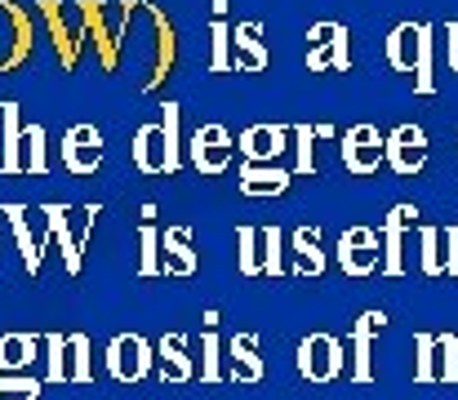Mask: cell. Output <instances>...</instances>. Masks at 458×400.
Returning a JSON list of instances; mask_svg holds the SVG:
<instances>
[{
  "label": "cell",
  "mask_w": 458,
  "mask_h": 400,
  "mask_svg": "<svg viewBox=\"0 0 458 400\" xmlns=\"http://www.w3.org/2000/svg\"><path fill=\"white\" fill-rule=\"evenodd\" d=\"M232 379L236 383H259L263 379V361H259V338L254 334H236L232 338Z\"/></svg>",
  "instance_id": "cell-19"
},
{
  "label": "cell",
  "mask_w": 458,
  "mask_h": 400,
  "mask_svg": "<svg viewBox=\"0 0 458 400\" xmlns=\"http://www.w3.org/2000/svg\"><path fill=\"white\" fill-rule=\"evenodd\" d=\"M383 325H387L383 311H365V316L356 320V329L347 334V343H352V352H356V356H352V383H369V379H374V361H369L374 352H369V343H374V334H378Z\"/></svg>",
  "instance_id": "cell-12"
},
{
  "label": "cell",
  "mask_w": 458,
  "mask_h": 400,
  "mask_svg": "<svg viewBox=\"0 0 458 400\" xmlns=\"http://www.w3.org/2000/svg\"><path fill=\"white\" fill-rule=\"evenodd\" d=\"M156 22V36H160V49H156V67H152V81H148V89H156L165 76H169V63H174V27H169V18L160 13V9H148Z\"/></svg>",
  "instance_id": "cell-26"
},
{
  "label": "cell",
  "mask_w": 458,
  "mask_h": 400,
  "mask_svg": "<svg viewBox=\"0 0 458 400\" xmlns=\"http://www.w3.org/2000/svg\"><path fill=\"white\" fill-rule=\"evenodd\" d=\"M27 54H31V22H27V13H22L18 4H9V0H4V27H0V72H4V67L27 63Z\"/></svg>",
  "instance_id": "cell-10"
},
{
  "label": "cell",
  "mask_w": 458,
  "mask_h": 400,
  "mask_svg": "<svg viewBox=\"0 0 458 400\" xmlns=\"http://www.w3.org/2000/svg\"><path fill=\"white\" fill-rule=\"evenodd\" d=\"M0 174H22V133H18V103H4V151Z\"/></svg>",
  "instance_id": "cell-24"
},
{
  "label": "cell",
  "mask_w": 458,
  "mask_h": 400,
  "mask_svg": "<svg viewBox=\"0 0 458 400\" xmlns=\"http://www.w3.org/2000/svg\"><path fill=\"white\" fill-rule=\"evenodd\" d=\"M4 218H9V227H13L18 245H22V263H27V271H40V259H45V236H36V232H31L27 209H22V205H4Z\"/></svg>",
  "instance_id": "cell-18"
},
{
  "label": "cell",
  "mask_w": 458,
  "mask_h": 400,
  "mask_svg": "<svg viewBox=\"0 0 458 400\" xmlns=\"http://www.w3.org/2000/svg\"><path fill=\"white\" fill-rule=\"evenodd\" d=\"M139 245H143V263H139V276H165V263H160V236H156L152 223L139 232Z\"/></svg>",
  "instance_id": "cell-35"
},
{
  "label": "cell",
  "mask_w": 458,
  "mask_h": 400,
  "mask_svg": "<svg viewBox=\"0 0 458 400\" xmlns=\"http://www.w3.org/2000/svg\"><path fill=\"white\" fill-rule=\"evenodd\" d=\"M40 396V383L27 379V374H4L0 370V400H36Z\"/></svg>",
  "instance_id": "cell-36"
},
{
  "label": "cell",
  "mask_w": 458,
  "mask_h": 400,
  "mask_svg": "<svg viewBox=\"0 0 458 400\" xmlns=\"http://www.w3.org/2000/svg\"><path fill=\"white\" fill-rule=\"evenodd\" d=\"M40 214H45V227L58 236V250H63V263H67V271H81V250H85V236L94 232V214H98V205H89V209H85L81 227H72V209L49 205V209H40Z\"/></svg>",
  "instance_id": "cell-3"
},
{
  "label": "cell",
  "mask_w": 458,
  "mask_h": 400,
  "mask_svg": "<svg viewBox=\"0 0 458 400\" xmlns=\"http://www.w3.org/2000/svg\"><path fill=\"white\" fill-rule=\"evenodd\" d=\"M307 67L311 72H347L352 67V54H347V27L338 22H316L307 31Z\"/></svg>",
  "instance_id": "cell-1"
},
{
  "label": "cell",
  "mask_w": 458,
  "mask_h": 400,
  "mask_svg": "<svg viewBox=\"0 0 458 400\" xmlns=\"http://www.w3.org/2000/svg\"><path fill=\"white\" fill-rule=\"evenodd\" d=\"M343 165L352 174H374L383 165V133L374 125H356L343 133Z\"/></svg>",
  "instance_id": "cell-8"
},
{
  "label": "cell",
  "mask_w": 458,
  "mask_h": 400,
  "mask_svg": "<svg viewBox=\"0 0 458 400\" xmlns=\"http://www.w3.org/2000/svg\"><path fill=\"white\" fill-rule=\"evenodd\" d=\"M107 370H112L116 383H139V379L152 374V347L139 334H121L107 347Z\"/></svg>",
  "instance_id": "cell-5"
},
{
  "label": "cell",
  "mask_w": 458,
  "mask_h": 400,
  "mask_svg": "<svg viewBox=\"0 0 458 400\" xmlns=\"http://www.w3.org/2000/svg\"><path fill=\"white\" fill-rule=\"evenodd\" d=\"M67 352H72L67 379H72V383H89V379H94V370H89V338H85V334H72V338H67Z\"/></svg>",
  "instance_id": "cell-30"
},
{
  "label": "cell",
  "mask_w": 458,
  "mask_h": 400,
  "mask_svg": "<svg viewBox=\"0 0 458 400\" xmlns=\"http://www.w3.org/2000/svg\"><path fill=\"white\" fill-rule=\"evenodd\" d=\"M338 263L347 276H374L383 267V250H378V232L369 227H347L338 241Z\"/></svg>",
  "instance_id": "cell-6"
},
{
  "label": "cell",
  "mask_w": 458,
  "mask_h": 400,
  "mask_svg": "<svg viewBox=\"0 0 458 400\" xmlns=\"http://www.w3.org/2000/svg\"><path fill=\"white\" fill-rule=\"evenodd\" d=\"M200 379L205 383H218V334L205 329V361H200Z\"/></svg>",
  "instance_id": "cell-40"
},
{
  "label": "cell",
  "mask_w": 458,
  "mask_h": 400,
  "mask_svg": "<svg viewBox=\"0 0 458 400\" xmlns=\"http://www.w3.org/2000/svg\"><path fill=\"white\" fill-rule=\"evenodd\" d=\"M45 347H49V379L63 383V379H67V338H63V334H49Z\"/></svg>",
  "instance_id": "cell-38"
},
{
  "label": "cell",
  "mask_w": 458,
  "mask_h": 400,
  "mask_svg": "<svg viewBox=\"0 0 458 400\" xmlns=\"http://www.w3.org/2000/svg\"><path fill=\"white\" fill-rule=\"evenodd\" d=\"M299 370L307 383H334L343 374V343L334 334H307L299 347Z\"/></svg>",
  "instance_id": "cell-2"
},
{
  "label": "cell",
  "mask_w": 458,
  "mask_h": 400,
  "mask_svg": "<svg viewBox=\"0 0 458 400\" xmlns=\"http://www.w3.org/2000/svg\"><path fill=\"white\" fill-rule=\"evenodd\" d=\"M214 36V54H209V72H232V31L223 27V18H214L209 27Z\"/></svg>",
  "instance_id": "cell-34"
},
{
  "label": "cell",
  "mask_w": 458,
  "mask_h": 400,
  "mask_svg": "<svg viewBox=\"0 0 458 400\" xmlns=\"http://www.w3.org/2000/svg\"><path fill=\"white\" fill-rule=\"evenodd\" d=\"M290 187V174L285 169H272V165H245L241 169V191L245 196H276Z\"/></svg>",
  "instance_id": "cell-20"
},
{
  "label": "cell",
  "mask_w": 458,
  "mask_h": 400,
  "mask_svg": "<svg viewBox=\"0 0 458 400\" xmlns=\"http://www.w3.org/2000/svg\"><path fill=\"white\" fill-rule=\"evenodd\" d=\"M259 241H263V271L281 276L285 271V263H281V227H263Z\"/></svg>",
  "instance_id": "cell-37"
},
{
  "label": "cell",
  "mask_w": 458,
  "mask_h": 400,
  "mask_svg": "<svg viewBox=\"0 0 458 400\" xmlns=\"http://www.w3.org/2000/svg\"><path fill=\"white\" fill-rule=\"evenodd\" d=\"M236 245H241V254H236V267L245 271V276H259L263 271V259H259V227H241L236 232Z\"/></svg>",
  "instance_id": "cell-33"
},
{
  "label": "cell",
  "mask_w": 458,
  "mask_h": 400,
  "mask_svg": "<svg viewBox=\"0 0 458 400\" xmlns=\"http://www.w3.org/2000/svg\"><path fill=\"white\" fill-rule=\"evenodd\" d=\"M437 374L441 383H458V334H437Z\"/></svg>",
  "instance_id": "cell-32"
},
{
  "label": "cell",
  "mask_w": 458,
  "mask_h": 400,
  "mask_svg": "<svg viewBox=\"0 0 458 400\" xmlns=\"http://www.w3.org/2000/svg\"><path fill=\"white\" fill-rule=\"evenodd\" d=\"M160 374L169 383H187L191 379V361H187V338L182 334H165L160 338Z\"/></svg>",
  "instance_id": "cell-21"
},
{
  "label": "cell",
  "mask_w": 458,
  "mask_h": 400,
  "mask_svg": "<svg viewBox=\"0 0 458 400\" xmlns=\"http://www.w3.org/2000/svg\"><path fill=\"white\" fill-rule=\"evenodd\" d=\"M40 9H45V18H49V27H54V49H58L63 67H76V58H81V40H85V18H76V27H67L58 0H40ZM76 9H81V4H76Z\"/></svg>",
  "instance_id": "cell-13"
},
{
  "label": "cell",
  "mask_w": 458,
  "mask_h": 400,
  "mask_svg": "<svg viewBox=\"0 0 458 400\" xmlns=\"http://www.w3.org/2000/svg\"><path fill=\"white\" fill-rule=\"evenodd\" d=\"M445 49H450V67L458 72V22H450V27H445Z\"/></svg>",
  "instance_id": "cell-42"
},
{
  "label": "cell",
  "mask_w": 458,
  "mask_h": 400,
  "mask_svg": "<svg viewBox=\"0 0 458 400\" xmlns=\"http://www.w3.org/2000/svg\"><path fill=\"white\" fill-rule=\"evenodd\" d=\"M290 130L285 125H254V130H245V138H241V156L250 160V165H272L290 142Z\"/></svg>",
  "instance_id": "cell-15"
},
{
  "label": "cell",
  "mask_w": 458,
  "mask_h": 400,
  "mask_svg": "<svg viewBox=\"0 0 458 400\" xmlns=\"http://www.w3.org/2000/svg\"><path fill=\"white\" fill-rule=\"evenodd\" d=\"M383 160L401 174V178H414L423 165H428V133L419 125H401L383 138Z\"/></svg>",
  "instance_id": "cell-4"
},
{
  "label": "cell",
  "mask_w": 458,
  "mask_h": 400,
  "mask_svg": "<svg viewBox=\"0 0 458 400\" xmlns=\"http://www.w3.org/2000/svg\"><path fill=\"white\" fill-rule=\"evenodd\" d=\"M441 250H445V271L458 276V223L441 227Z\"/></svg>",
  "instance_id": "cell-41"
},
{
  "label": "cell",
  "mask_w": 458,
  "mask_h": 400,
  "mask_svg": "<svg viewBox=\"0 0 458 400\" xmlns=\"http://www.w3.org/2000/svg\"><path fill=\"white\" fill-rule=\"evenodd\" d=\"M419 31H423V22H401V27H392V36H387V63H392L396 72H410V76H414Z\"/></svg>",
  "instance_id": "cell-17"
},
{
  "label": "cell",
  "mask_w": 458,
  "mask_h": 400,
  "mask_svg": "<svg viewBox=\"0 0 458 400\" xmlns=\"http://www.w3.org/2000/svg\"><path fill=\"white\" fill-rule=\"evenodd\" d=\"M294 259L303 276H320L325 271V254H320V227H299L294 232Z\"/></svg>",
  "instance_id": "cell-25"
},
{
  "label": "cell",
  "mask_w": 458,
  "mask_h": 400,
  "mask_svg": "<svg viewBox=\"0 0 458 400\" xmlns=\"http://www.w3.org/2000/svg\"><path fill=\"white\" fill-rule=\"evenodd\" d=\"M27 156H22V174H49V160H45V130L40 125H27Z\"/></svg>",
  "instance_id": "cell-31"
},
{
  "label": "cell",
  "mask_w": 458,
  "mask_h": 400,
  "mask_svg": "<svg viewBox=\"0 0 458 400\" xmlns=\"http://www.w3.org/2000/svg\"><path fill=\"white\" fill-rule=\"evenodd\" d=\"M36 361V338L31 334H0V370L22 374Z\"/></svg>",
  "instance_id": "cell-22"
},
{
  "label": "cell",
  "mask_w": 458,
  "mask_h": 400,
  "mask_svg": "<svg viewBox=\"0 0 458 400\" xmlns=\"http://www.w3.org/2000/svg\"><path fill=\"white\" fill-rule=\"evenodd\" d=\"M419 267L423 276H445V250H441V227H419Z\"/></svg>",
  "instance_id": "cell-28"
},
{
  "label": "cell",
  "mask_w": 458,
  "mask_h": 400,
  "mask_svg": "<svg viewBox=\"0 0 458 400\" xmlns=\"http://www.w3.org/2000/svg\"><path fill=\"white\" fill-rule=\"evenodd\" d=\"M232 40H236V63H232V67L263 72V67L272 63V54L263 49V27H259V22H241V27L232 31Z\"/></svg>",
  "instance_id": "cell-16"
},
{
  "label": "cell",
  "mask_w": 458,
  "mask_h": 400,
  "mask_svg": "<svg viewBox=\"0 0 458 400\" xmlns=\"http://www.w3.org/2000/svg\"><path fill=\"white\" fill-rule=\"evenodd\" d=\"M160 245L169 250V259H165V271H178V276H191V271H196V254L187 250V245H191V232H187V227H169Z\"/></svg>",
  "instance_id": "cell-23"
},
{
  "label": "cell",
  "mask_w": 458,
  "mask_h": 400,
  "mask_svg": "<svg viewBox=\"0 0 458 400\" xmlns=\"http://www.w3.org/2000/svg\"><path fill=\"white\" fill-rule=\"evenodd\" d=\"M63 165L72 174H94L103 165V133L94 130V125L67 130V138H63Z\"/></svg>",
  "instance_id": "cell-9"
},
{
  "label": "cell",
  "mask_w": 458,
  "mask_h": 400,
  "mask_svg": "<svg viewBox=\"0 0 458 400\" xmlns=\"http://www.w3.org/2000/svg\"><path fill=\"white\" fill-rule=\"evenodd\" d=\"M290 133L299 138V169L311 174V169H316V156H311V151H316V130H311V125H299V130H290Z\"/></svg>",
  "instance_id": "cell-39"
},
{
  "label": "cell",
  "mask_w": 458,
  "mask_h": 400,
  "mask_svg": "<svg viewBox=\"0 0 458 400\" xmlns=\"http://www.w3.org/2000/svg\"><path fill=\"white\" fill-rule=\"evenodd\" d=\"M414 223H419L414 205H396L383 218V271L387 276H405V227H414Z\"/></svg>",
  "instance_id": "cell-7"
},
{
  "label": "cell",
  "mask_w": 458,
  "mask_h": 400,
  "mask_svg": "<svg viewBox=\"0 0 458 400\" xmlns=\"http://www.w3.org/2000/svg\"><path fill=\"white\" fill-rule=\"evenodd\" d=\"M134 165L143 174H174L178 169L174 156H169V147H165V130L160 125H143V130L134 133Z\"/></svg>",
  "instance_id": "cell-14"
},
{
  "label": "cell",
  "mask_w": 458,
  "mask_h": 400,
  "mask_svg": "<svg viewBox=\"0 0 458 400\" xmlns=\"http://www.w3.org/2000/svg\"><path fill=\"white\" fill-rule=\"evenodd\" d=\"M414 379L419 383H441L437 374V334H414Z\"/></svg>",
  "instance_id": "cell-29"
},
{
  "label": "cell",
  "mask_w": 458,
  "mask_h": 400,
  "mask_svg": "<svg viewBox=\"0 0 458 400\" xmlns=\"http://www.w3.org/2000/svg\"><path fill=\"white\" fill-rule=\"evenodd\" d=\"M232 160V138L223 125H200L196 138H191V165L200 174H223Z\"/></svg>",
  "instance_id": "cell-11"
},
{
  "label": "cell",
  "mask_w": 458,
  "mask_h": 400,
  "mask_svg": "<svg viewBox=\"0 0 458 400\" xmlns=\"http://www.w3.org/2000/svg\"><path fill=\"white\" fill-rule=\"evenodd\" d=\"M432 49H437V31H432V22H423V31H419V63H414V89L419 94L437 89V81H432Z\"/></svg>",
  "instance_id": "cell-27"
}]
</instances>
